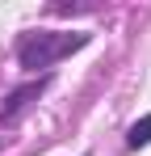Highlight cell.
<instances>
[{
	"label": "cell",
	"instance_id": "cell-1",
	"mask_svg": "<svg viewBox=\"0 0 151 156\" xmlns=\"http://www.w3.org/2000/svg\"><path fill=\"white\" fill-rule=\"evenodd\" d=\"M92 34H80V30H25L17 38V63L25 72H38V68H50L59 59H67L72 51L88 47Z\"/></svg>",
	"mask_w": 151,
	"mask_h": 156
},
{
	"label": "cell",
	"instance_id": "cell-2",
	"mask_svg": "<svg viewBox=\"0 0 151 156\" xmlns=\"http://www.w3.org/2000/svg\"><path fill=\"white\" fill-rule=\"evenodd\" d=\"M46 84H50V76H38V80H29V84H21V89H13V93L4 97V105H0V118H4V122H8V118H17L29 101H38V97H42V89H46Z\"/></svg>",
	"mask_w": 151,
	"mask_h": 156
},
{
	"label": "cell",
	"instance_id": "cell-3",
	"mask_svg": "<svg viewBox=\"0 0 151 156\" xmlns=\"http://www.w3.org/2000/svg\"><path fill=\"white\" fill-rule=\"evenodd\" d=\"M151 144V114H143L134 127L126 131V148H147Z\"/></svg>",
	"mask_w": 151,
	"mask_h": 156
}]
</instances>
